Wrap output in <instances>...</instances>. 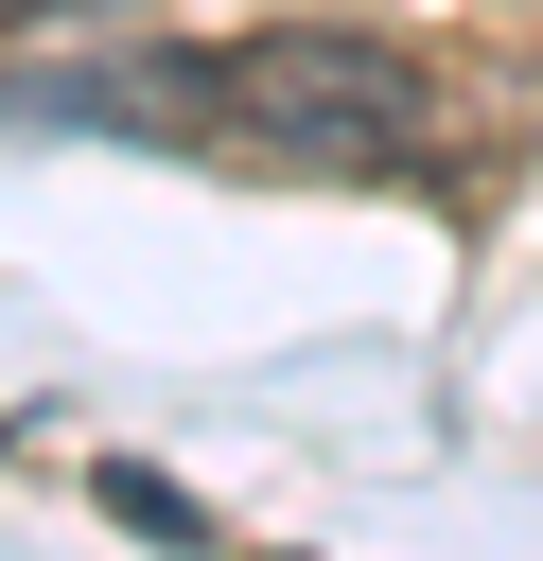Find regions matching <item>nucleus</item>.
<instances>
[{
  "label": "nucleus",
  "mask_w": 543,
  "mask_h": 561,
  "mask_svg": "<svg viewBox=\"0 0 543 561\" xmlns=\"http://www.w3.org/2000/svg\"><path fill=\"white\" fill-rule=\"evenodd\" d=\"M0 123H140V140L280 158V175H455L473 158L455 70L403 35H350V18H263V35L140 53V70H53V88H0Z\"/></svg>",
  "instance_id": "1"
},
{
  "label": "nucleus",
  "mask_w": 543,
  "mask_h": 561,
  "mask_svg": "<svg viewBox=\"0 0 543 561\" xmlns=\"http://www.w3.org/2000/svg\"><path fill=\"white\" fill-rule=\"evenodd\" d=\"M88 491H105L123 526H158V543H210V508H193V491H158V473H88Z\"/></svg>",
  "instance_id": "2"
},
{
  "label": "nucleus",
  "mask_w": 543,
  "mask_h": 561,
  "mask_svg": "<svg viewBox=\"0 0 543 561\" xmlns=\"http://www.w3.org/2000/svg\"><path fill=\"white\" fill-rule=\"evenodd\" d=\"M18 18H105V0H0V35H18Z\"/></svg>",
  "instance_id": "3"
}]
</instances>
